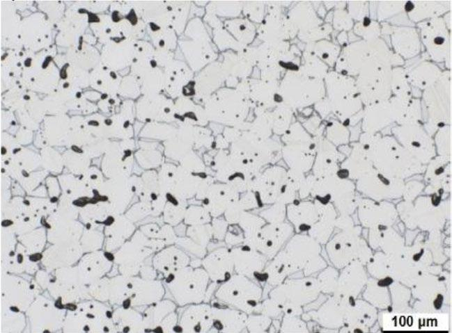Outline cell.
Wrapping results in <instances>:
<instances>
[{
  "mask_svg": "<svg viewBox=\"0 0 452 333\" xmlns=\"http://www.w3.org/2000/svg\"><path fill=\"white\" fill-rule=\"evenodd\" d=\"M248 190L254 192L262 206L274 203L294 202L295 190L287 180V170L281 165H270L253 178Z\"/></svg>",
  "mask_w": 452,
  "mask_h": 333,
  "instance_id": "6da1fadb",
  "label": "cell"
},
{
  "mask_svg": "<svg viewBox=\"0 0 452 333\" xmlns=\"http://www.w3.org/2000/svg\"><path fill=\"white\" fill-rule=\"evenodd\" d=\"M260 286L251 278L237 274L218 287L215 296L219 301L247 314L254 312L263 296Z\"/></svg>",
  "mask_w": 452,
  "mask_h": 333,
  "instance_id": "7a4b0ae2",
  "label": "cell"
},
{
  "mask_svg": "<svg viewBox=\"0 0 452 333\" xmlns=\"http://www.w3.org/2000/svg\"><path fill=\"white\" fill-rule=\"evenodd\" d=\"M209 276L204 268L185 267L170 275L167 283L179 304H198L205 299Z\"/></svg>",
  "mask_w": 452,
  "mask_h": 333,
  "instance_id": "3957f363",
  "label": "cell"
},
{
  "mask_svg": "<svg viewBox=\"0 0 452 333\" xmlns=\"http://www.w3.org/2000/svg\"><path fill=\"white\" fill-rule=\"evenodd\" d=\"M293 227L287 222L265 224L257 233L251 247L271 260L290 238Z\"/></svg>",
  "mask_w": 452,
  "mask_h": 333,
  "instance_id": "277c9868",
  "label": "cell"
},
{
  "mask_svg": "<svg viewBox=\"0 0 452 333\" xmlns=\"http://www.w3.org/2000/svg\"><path fill=\"white\" fill-rule=\"evenodd\" d=\"M234 270L237 274L258 280L268 261L267 257L255 248L247 245L230 250Z\"/></svg>",
  "mask_w": 452,
  "mask_h": 333,
  "instance_id": "5b68a950",
  "label": "cell"
},
{
  "mask_svg": "<svg viewBox=\"0 0 452 333\" xmlns=\"http://www.w3.org/2000/svg\"><path fill=\"white\" fill-rule=\"evenodd\" d=\"M314 145L311 142V138L284 144L281 148V157L290 169L304 173L313 165Z\"/></svg>",
  "mask_w": 452,
  "mask_h": 333,
  "instance_id": "8992f818",
  "label": "cell"
},
{
  "mask_svg": "<svg viewBox=\"0 0 452 333\" xmlns=\"http://www.w3.org/2000/svg\"><path fill=\"white\" fill-rule=\"evenodd\" d=\"M239 200V193L226 183L212 184L203 199V206L210 216L217 218Z\"/></svg>",
  "mask_w": 452,
  "mask_h": 333,
  "instance_id": "52a82bcc",
  "label": "cell"
},
{
  "mask_svg": "<svg viewBox=\"0 0 452 333\" xmlns=\"http://www.w3.org/2000/svg\"><path fill=\"white\" fill-rule=\"evenodd\" d=\"M202 264L209 278L216 283L228 279L234 270L231 251L225 247L213 250L204 258Z\"/></svg>",
  "mask_w": 452,
  "mask_h": 333,
  "instance_id": "ba28073f",
  "label": "cell"
},
{
  "mask_svg": "<svg viewBox=\"0 0 452 333\" xmlns=\"http://www.w3.org/2000/svg\"><path fill=\"white\" fill-rule=\"evenodd\" d=\"M290 22L288 19L282 17L281 11L269 13L263 19L260 36L267 44L283 42L291 36Z\"/></svg>",
  "mask_w": 452,
  "mask_h": 333,
  "instance_id": "9c48e42d",
  "label": "cell"
},
{
  "mask_svg": "<svg viewBox=\"0 0 452 333\" xmlns=\"http://www.w3.org/2000/svg\"><path fill=\"white\" fill-rule=\"evenodd\" d=\"M298 269L283 250H281L265 266L263 271V282L270 286L282 284L286 277Z\"/></svg>",
  "mask_w": 452,
  "mask_h": 333,
  "instance_id": "30bf717a",
  "label": "cell"
},
{
  "mask_svg": "<svg viewBox=\"0 0 452 333\" xmlns=\"http://www.w3.org/2000/svg\"><path fill=\"white\" fill-rule=\"evenodd\" d=\"M212 311L210 305L203 304L189 307L182 316L181 328L185 332H206L212 328Z\"/></svg>",
  "mask_w": 452,
  "mask_h": 333,
  "instance_id": "8fae6325",
  "label": "cell"
},
{
  "mask_svg": "<svg viewBox=\"0 0 452 333\" xmlns=\"http://www.w3.org/2000/svg\"><path fill=\"white\" fill-rule=\"evenodd\" d=\"M213 323L212 328L215 332H240L246 328L247 314L231 309L212 307Z\"/></svg>",
  "mask_w": 452,
  "mask_h": 333,
  "instance_id": "7c38bea8",
  "label": "cell"
},
{
  "mask_svg": "<svg viewBox=\"0 0 452 333\" xmlns=\"http://www.w3.org/2000/svg\"><path fill=\"white\" fill-rule=\"evenodd\" d=\"M286 216L289 221L298 232L309 229L318 218L315 205L311 202L289 204L286 208Z\"/></svg>",
  "mask_w": 452,
  "mask_h": 333,
  "instance_id": "4fadbf2b",
  "label": "cell"
},
{
  "mask_svg": "<svg viewBox=\"0 0 452 333\" xmlns=\"http://www.w3.org/2000/svg\"><path fill=\"white\" fill-rule=\"evenodd\" d=\"M336 149L329 143L322 142L313 165L316 178L334 175L337 170V161H340Z\"/></svg>",
  "mask_w": 452,
  "mask_h": 333,
  "instance_id": "5bb4252c",
  "label": "cell"
},
{
  "mask_svg": "<svg viewBox=\"0 0 452 333\" xmlns=\"http://www.w3.org/2000/svg\"><path fill=\"white\" fill-rule=\"evenodd\" d=\"M238 222L244 230V243L251 247L257 233L266 224L265 220L258 214L246 211L242 213Z\"/></svg>",
  "mask_w": 452,
  "mask_h": 333,
  "instance_id": "9a60e30c",
  "label": "cell"
},
{
  "mask_svg": "<svg viewBox=\"0 0 452 333\" xmlns=\"http://www.w3.org/2000/svg\"><path fill=\"white\" fill-rule=\"evenodd\" d=\"M270 112L272 132L276 136H282L291 124L292 108L282 102L275 106Z\"/></svg>",
  "mask_w": 452,
  "mask_h": 333,
  "instance_id": "2e32d148",
  "label": "cell"
},
{
  "mask_svg": "<svg viewBox=\"0 0 452 333\" xmlns=\"http://www.w3.org/2000/svg\"><path fill=\"white\" fill-rule=\"evenodd\" d=\"M267 223H279L285 221L286 216V207L285 204L274 203L265 205V208L258 212Z\"/></svg>",
  "mask_w": 452,
  "mask_h": 333,
  "instance_id": "e0dca14e",
  "label": "cell"
},
{
  "mask_svg": "<svg viewBox=\"0 0 452 333\" xmlns=\"http://www.w3.org/2000/svg\"><path fill=\"white\" fill-rule=\"evenodd\" d=\"M254 313L263 314L272 319H280L283 311L281 307L269 298L259 302L254 310Z\"/></svg>",
  "mask_w": 452,
  "mask_h": 333,
  "instance_id": "ac0fdd59",
  "label": "cell"
},
{
  "mask_svg": "<svg viewBox=\"0 0 452 333\" xmlns=\"http://www.w3.org/2000/svg\"><path fill=\"white\" fill-rule=\"evenodd\" d=\"M272 319L261 314L247 317L246 327L250 332H265L269 329Z\"/></svg>",
  "mask_w": 452,
  "mask_h": 333,
  "instance_id": "d6986e66",
  "label": "cell"
},
{
  "mask_svg": "<svg viewBox=\"0 0 452 333\" xmlns=\"http://www.w3.org/2000/svg\"><path fill=\"white\" fill-rule=\"evenodd\" d=\"M244 234L241 230L236 226L229 227L228 233L226 234L225 241L229 246H234L244 242Z\"/></svg>",
  "mask_w": 452,
  "mask_h": 333,
  "instance_id": "ffe728a7",
  "label": "cell"
},
{
  "mask_svg": "<svg viewBox=\"0 0 452 333\" xmlns=\"http://www.w3.org/2000/svg\"><path fill=\"white\" fill-rule=\"evenodd\" d=\"M299 323L297 319L295 318L294 316L286 315L283 318V320L281 323L280 332H299L298 330L299 326Z\"/></svg>",
  "mask_w": 452,
  "mask_h": 333,
  "instance_id": "44dd1931",
  "label": "cell"
},
{
  "mask_svg": "<svg viewBox=\"0 0 452 333\" xmlns=\"http://www.w3.org/2000/svg\"><path fill=\"white\" fill-rule=\"evenodd\" d=\"M228 222L223 218H215L212 220V236L217 240H222L226 236Z\"/></svg>",
  "mask_w": 452,
  "mask_h": 333,
  "instance_id": "7402d4cb",
  "label": "cell"
},
{
  "mask_svg": "<svg viewBox=\"0 0 452 333\" xmlns=\"http://www.w3.org/2000/svg\"><path fill=\"white\" fill-rule=\"evenodd\" d=\"M41 256L40 254H35L31 257V259L33 261H36L38 259H40Z\"/></svg>",
  "mask_w": 452,
  "mask_h": 333,
  "instance_id": "603a6c76",
  "label": "cell"
}]
</instances>
